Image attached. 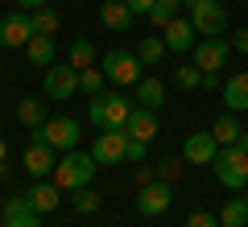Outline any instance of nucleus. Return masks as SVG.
<instances>
[{
    "label": "nucleus",
    "mask_w": 248,
    "mask_h": 227,
    "mask_svg": "<svg viewBox=\"0 0 248 227\" xmlns=\"http://www.w3.org/2000/svg\"><path fill=\"white\" fill-rule=\"evenodd\" d=\"M219 223H223V227H244V223H248V202H244V198H228Z\"/></svg>",
    "instance_id": "bb28decb"
},
{
    "label": "nucleus",
    "mask_w": 248,
    "mask_h": 227,
    "mask_svg": "<svg viewBox=\"0 0 248 227\" xmlns=\"http://www.w3.org/2000/svg\"><path fill=\"white\" fill-rule=\"evenodd\" d=\"M128 116H133V99H124L120 91H99L87 104V120L95 128H124Z\"/></svg>",
    "instance_id": "f257e3e1"
},
{
    "label": "nucleus",
    "mask_w": 248,
    "mask_h": 227,
    "mask_svg": "<svg viewBox=\"0 0 248 227\" xmlns=\"http://www.w3.org/2000/svg\"><path fill=\"white\" fill-rule=\"evenodd\" d=\"M124 4H128L133 13H141V17H149V9L157 4V0H124Z\"/></svg>",
    "instance_id": "4c0bfd02"
},
{
    "label": "nucleus",
    "mask_w": 248,
    "mask_h": 227,
    "mask_svg": "<svg viewBox=\"0 0 248 227\" xmlns=\"http://www.w3.org/2000/svg\"><path fill=\"white\" fill-rule=\"evenodd\" d=\"M240 132H244V128H240V120H236V112H223L219 120L211 124V136L219 140V149H228V145H236V140H240Z\"/></svg>",
    "instance_id": "412c9836"
},
{
    "label": "nucleus",
    "mask_w": 248,
    "mask_h": 227,
    "mask_svg": "<svg viewBox=\"0 0 248 227\" xmlns=\"http://www.w3.org/2000/svg\"><path fill=\"white\" fill-rule=\"evenodd\" d=\"M186 0H157V4H153L149 9V25H157V29H166L170 21L178 17V9H182Z\"/></svg>",
    "instance_id": "5701e85b"
},
{
    "label": "nucleus",
    "mask_w": 248,
    "mask_h": 227,
    "mask_svg": "<svg viewBox=\"0 0 248 227\" xmlns=\"http://www.w3.org/2000/svg\"><path fill=\"white\" fill-rule=\"evenodd\" d=\"M104 66H87V70H79V91H87V95H99L104 91Z\"/></svg>",
    "instance_id": "cd10ccee"
},
{
    "label": "nucleus",
    "mask_w": 248,
    "mask_h": 227,
    "mask_svg": "<svg viewBox=\"0 0 248 227\" xmlns=\"http://www.w3.org/2000/svg\"><path fill=\"white\" fill-rule=\"evenodd\" d=\"M124 132H128L133 140H145V145H149V140L157 136V116H153L149 107H133L128 124H124Z\"/></svg>",
    "instance_id": "f3484780"
},
{
    "label": "nucleus",
    "mask_w": 248,
    "mask_h": 227,
    "mask_svg": "<svg viewBox=\"0 0 248 227\" xmlns=\"http://www.w3.org/2000/svg\"><path fill=\"white\" fill-rule=\"evenodd\" d=\"M66 62H71L75 70H87L91 62H95V45H91L87 37H79V42H71V54H66Z\"/></svg>",
    "instance_id": "b1692460"
},
{
    "label": "nucleus",
    "mask_w": 248,
    "mask_h": 227,
    "mask_svg": "<svg viewBox=\"0 0 248 227\" xmlns=\"http://www.w3.org/2000/svg\"><path fill=\"white\" fill-rule=\"evenodd\" d=\"M75 194V211H79V215H95V211H99V194L95 190H91V186H79V190H71Z\"/></svg>",
    "instance_id": "c85d7f7f"
},
{
    "label": "nucleus",
    "mask_w": 248,
    "mask_h": 227,
    "mask_svg": "<svg viewBox=\"0 0 248 227\" xmlns=\"http://www.w3.org/2000/svg\"><path fill=\"white\" fill-rule=\"evenodd\" d=\"M95 169H99V161L91 157V153H79V149H71V153H62L58 166H54V182H58L62 190H79V186H91Z\"/></svg>",
    "instance_id": "f03ea898"
},
{
    "label": "nucleus",
    "mask_w": 248,
    "mask_h": 227,
    "mask_svg": "<svg viewBox=\"0 0 248 227\" xmlns=\"http://www.w3.org/2000/svg\"><path fill=\"white\" fill-rule=\"evenodd\" d=\"M232 50H236V54H248V29L232 33Z\"/></svg>",
    "instance_id": "e433bc0d"
},
{
    "label": "nucleus",
    "mask_w": 248,
    "mask_h": 227,
    "mask_svg": "<svg viewBox=\"0 0 248 227\" xmlns=\"http://www.w3.org/2000/svg\"><path fill=\"white\" fill-rule=\"evenodd\" d=\"M170 202H174V190H170V182H161V178L137 190V211H141L145 219L166 215V211H170Z\"/></svg>",
    "instance_id": "1a4fd4ad"
},
{
    "label": "nucleus",
    "mask_w": 248,
    "mask_h": 227,
    "mask_svg": "<svg viewBox=\"0 0 248 227\" xmlns=\"http://www.w3.org/2000/svg\"><path fill=\"white\" fill-rule=\"evenodd\" d=\"M137 99H141V107H149V112H157L161 104H166V83L157 79V75H149V79L137 83Z\"/></svg>",
    "instance_id": "6ab92c4d"
},
{
    "label": "nucleus",
    "mask_w": 248,
    "mask_h": 227,
    "mask_svg": "<svg viewBox=\"0 0 248 227\" xmlns=\"http://www.w3.org/2000/svg\"><path fill=\"white\" fill-rule=\"evenodd\" d=\"M128 132L124 128H99V136H95V145H91V157L99 161V166H116V161H124L128 157Z\"/></svg>",
    "instance_id": "39448f33"
},
{
    "label": "nucleus",
    "mask_w": 248,
    "mask_h": 227,
    "mask_svg": "<svg viewBox=\"0 0 248 227\" xmlns=\"http://www.w3.org/2000/svg\"><path fill=\"white\" fill-rule=\"evenodd\" d=\"M42 91H46V99H71L75 91H79V70H75L71 62H66V66H46Z\"/></svg>",
    "instance_id": "423d86ee"
},
{
    "label": "nucleus",
    "mask_w": 248,
    "mask_h": 227,
    "mask_svg": "<svg viewBox=\"0 0 248 227\" xmlns=\"http://www.w3.org/2000/svg\"><path fill=\"white\" fill-rule=\"evenodd\" d=\"M145 149H149L145 140H128V157H124V161H133V166H141V161H145Z\"/></svg>",
    "instance_id": "f704fd0d"
},
{
    "label": "nucleus",
    "mask_w": 248,
    "mask_h": 227,
    "mask_svg": "<svg viewBox=\"0 0 248 227\" xmlns=\"http://www.w3.org/2000/svg\"><path fill=\"white\" fill-rule=\"evenodd\" d=\"M25 54H29L33 66H54V37L50 33H33L29 45H25Z\"/></svg>",
    "instance_id": "aec40b11"
},
{
    "label": "nucleus",
    "mask_w": 248,
    "mask_h": 227,
    "mask_svg": "<svg viewBox=\"0 0 248 227\" xmlns=\"http://www.w3.org/2000/svg\"><path fill=\"white\" fill-rule=\"evenodd\" d=\"M174 83H178L182 91H195V87H203V70H199L195 62H190V66H178V70H174Z\"/></svg>",
    "instance_id": "c756f323"
},
{
    "label": "nucleus",
    "mask_w": 248,
    "mask_h": 227,
    "mask_svg": "<svg viewBox=\"0 0 248 227\" xmlns=\"http://www.w3.org/2000/svg\"><path fill=\"white\" fill-rule=\"evenodd\" d=\"M42 132H46V145L62 149V153L79 149V136H83V128H79V120H75V116H54V120L42 124Z\"/></svg>",
    "instance_id": "0eeeda50"
},
{
    "label": "nucleus",
    "mask_w": 248,
    "mask_h": 227,
    "mask_svg": "<svg viewBox=\"0 0 248 227\" xmlns=\"http://www.w3.org/2000/svg\"><path fill=\"white\" fill-rule=\"evenodd\" d=\"M244 202H248V194H244Z\"/></svg>",
    "instance_id": "79ce46f5"
},
{
    "label": "nucleus",
    "mask_w": 248,
    "mask_h": 227,
    "mask_svg": "<svg viewBox=\"0 0 248 227\" xmlns=\"http://www.w3.org/2000/svg\"><path fill=\"white\" fill-rule=\"evenodd\" d=\"M29 194H17V198H9L4 202V219H17V215H29Z\"/></svg>",
    "instance_id": "473e14b6"
},
{
    "label": "nucleus",
    "mask_w": 248,
    "mask_h": 227,
    "mask_svg": "<svg viewBox=\"0 0 248 227\" xmlns=\"http://www.w3.org/2000/svg\"><path fill=\"white\" fill-rule=\"evenodd\" d=\"M161 42H166V50H174V54H186V50H195V42H199V29L190 25V21L174 17L166 29H161Z\"/></svg>",
    "instance_id": "ddd939ff"
},
{
    "label": "nucleus",
    "mask_w": 248,
    "mask_h": 227,
    "mask_svg": "<svg viewBox=\"0 0 248 227\" xmlns=\"http://www.w3.org/2000/svg\"><path fill=\"white\" fill-rule=\"evenodd\" d=\"M149 182H157V169H149L141 161V166H137V186H149Z\"/></svg>",
    "instance_id": "c9c22d12"
},
{
    "label": "nucleus",
    "mask_w": 248,
    "mask_h": 227,
    "mask_svg": "<svg viewBox=\"0 0 248 227\" xmlns=\"http://www.w3.org/2000/svg\"><path fill=\"white\" fill-rule=\"evenodd\" d=\"M133 17H137V13L128 9L124 0H104V4H99V21H104L112 33H124V29L133 25Z\"/></svg>",
    "instance_id": "dca6fc26"
},
{
    "label": "nucleus",
    "mask_w": 248,
    "mask_h": 227,
    "mask_svg": "<svg viewBox=\"0 0 248 227\" xmlns=\"http://www.w3.org/2000/svg\"><path fill=\"white\" fill-rule=\"evenodd\" d=\"M215 178H219L223 190H244L248 186V153L240 145L219 149V157H215Z\"/></svg>",
    "instance_id": "7ed1b4c3"
},
{
    "label": "nucleus",
    "mask_w": 248,
    "mask_h": 227,
    "mask_svg": "<svg viewBox=\"0 0 248 227\" xmlns=\"http://www.w3.org/2000/svg\"><path fill=\"white\" fill-rule=\"evenodd\" d=\"M4 227H42V219H37V211H29V215H17V219H4Z\"/></svg>",
    "instance_id": "72a5a7b5"
},
{
    "label": "nucleus",
    "mask_w": 248,
    "mask_h": 227,
    "mask_svg": "<svg viewBox=\"0 0 248 227\" xmlns=\"http://www.w3.org/2000/svg\"><path fill=\"white\" fill-rule=\"evenodd\" d=\"M29 21H33V33H50V37H54V29L62 25V17H58V13L50 9V4H42V9H33V17H29Z\"/></svg>",
    "instance_id": "a878e982"
},
{
    "label": "nucleus",
    "mask_w": 248,
    "mask_h": 227,
    "mask_svg": "<svg viewBox=\"0 0 248 227\" xmlns=\"http://www.w3.org/2000/svg\"><path fill=\"white\" fill-rule=\"evenodd\" d=\"M54 166H58V157H54V145H46V140H29L25 149V169L33 178H54Z\"/></svg>",
    "instance_id": "4468645a"
},
{
    "label": "nucleus",
    "mask_w": 248,
    "mask_h": 227,
    "mask_svg": "<svg viewBox=\"0 0 248 227\" xmlns=\"http://www.w3.org/2000/svg\"><path fill=\"white\" fill-rule=\"evenodd\" d=\"M17 120L25 124V128H42L50 116H46V99H21L17 104Z\"/></svg>",
    "instance_id": "4be33fe9"
},
{
    "label": "nucleus",
    "mask_w": 248,
    "mask_h": 227,
    "mask_svg": "<svg viewBox=\"0 0 248 227\" xmlns=\"http://www.w3.org/2000/svg\"><path fill=\"white\" fill-rule=\"evenodd\" d=\"M157 178H161V182H170V186H174L178 178H182V166H178L174 157H166V161H157Z\"/></svg>",
    "instance_id": "2f4dec72"
},
{
    "label": "nucleus",
    "mask_w": 248,
    "mask_h": 227,
    "mask_svg": "<svg viewBox=\"0 0 248 227\" xmlns=\"http://www.w3.org/2000/svg\"><path fill=\"white\" fill-rule=\"evenodd\" d=\"M104 75L112 87H133V83H141V58L133 50H112L104 58Z\"/></svg>",
    "instance_id": "20e7f679"
},
{
    "label": "nucleus",
    "mask_w": 248,
    "mask_h": 227,
    "mask_svg": "<svg viewBox=\"0 0 248 227\" xmlns=\"http://www.w3.org/2000/svg\"><path fill=\"white\" fill-rule=\"evenodd\" d=\"M186 227H223L219 219L211 215V211H203V207H195L190 215H186Z\"/></svg>",
    "instance_id": "7c9ffc66"
},
{
    "label": "nucleus",
    "mask_w": 248,
    "mask_h": 227,
    "mask_svg": "<svg viewBox=\"0 0 248 227\" xmlns=\"http://www.w3.org/2000/svg\"><path fill=\"white\" fill-rule=\"evenodd\" d=\"M17 4H21V9H42L46 0H17Z\"/></svg>",
    "instance_id": "58836bf2"
},
{
    "label": "nucleus",
    "mask_w": 248,
    "mask_h": 227,
    "mask_svg": "<svg viewBox=\"0 0 248 227\" xmlns=\"http://www.w3.org/2000/svg\"><path fill=\"white\" fill-rule=\"evenodd\" d=\"M137 58H141V66H157V62L166 58V42H161V37H141Z\"/></svg>",
    "instance_id": "393cba45"
},
{
    "label": "nucleus",
    "mask_w": 248,
    "mask_h": 227,
    "mask_svg": "<svg viewBox=\"0 0 248 227\" xmlns=\"http://www.w3.org/2000/svg\"><path fill=\"white\" fill-rule=\"evenodd\" d=\"M223 104H228V112H248V70L223 83Z\"/></svg>",
    "instance_id": "a211bd4d"
},
{
    "label": "nucleus",
    "mask_w": 248,
    "mask_h": 227,
    "mask_svg": "<svg viewBox=\"0 0 248 227\" xmlns=\"http://www.w3.org/2000/svg\"><path fill=\"white\" fill-rule=\"evenodd\" d=\"M236 145H240V149L248 153V132H240V140H236Z\"/></svg>",
    "instance_id": "ea45409f"
},
{
    "label": "nucleus",
    "mask_w": 248,
    "mask_h": 227,
    "mask_svg": "<svg viewBox=\"0 0 248 227\" xmlns=\"http://www.w3.org/2000/svg\"><path fill=\"white\" fill-rule=\"evenodd\" d=\"M190 25L199 29L203 37H219L228 29V9L219 0H207V4H190Z\"/></svg>",
    "instance_id": "6e6552de"
},
{
    "label": "nucleus",
    "mask_w": 248,
    "mask_h": 227,
    "mask_svg": "<svg viewBox=\"0 0 248 227\" xmlns=\"http://www.w3.org/2000/svg\"><path fill=\"white\" fill-rule=\"evenodd\" d=\"M25 194H29V207H33L37 215H50V211L62 202V186L58 182H42V178H37V186L25 190Z\"/></svg>",
    "instance_id": "2eb2a0df"
},
{
    "label": "nucleus",
    "mask_w": 248,
    "mask_h": 227,
    "mask_svg": "<svg viewBox=\"0 0 248 227\" xmlns=\"http://www.w3.org/2000/svg\"><path fill=\"white\" fill-rule=\"evenodd\" d=\"M186 4H207V0H186Z\"/></svg>",
    "instance_id": "a19ab883"
},
{
    "label": "nucleus",
    "mask_w": 248,
    "mask_h": 227,
    "mask_svg": "<svg viewBox=\"0 0 248 227\" xmlns=\"http://www.w3.org/2000/svg\"><path fill=\"white\" fill-rule=\"evenodd\" d=\"M29 37H33V21H29L25 13H13V17L0 21V45H4V50L29 45Z\"/></svg>",
    "instance_id": "f8f14e48"
},
{
    "label": "nucleus",
    "mask_w": 248,
    "mask_h": 227,
    "mask_svg": "<svg viewBox=\"0 0 248 227\" xmlns=\"http://www.w3.org/2000/svg\"><path fill=\"white\" fill-rule=\"evenodd\" d=\"M182 157L190 161V166H215V157H219V140H215L211 132H190V136L182 140Z\"/></svg>",
    "instance_id": "9d476101"
},
{
    "label": "nucleus",
    "mask_w": 248,
    "mask_h": 227,
    "mask_svg": "<svg viewBox=\"0 0 248 227\" xmlns=\"http://www.w3.org/2000/svg\"><path fill=\"white\" fill-rule=\"evenodd\" d=\"M232 58V42H223V37H203V42H195V66L203 70H219L223 62Z\"/></svg>",
    "instance_id": "9b49d317"
}]
</instances>
